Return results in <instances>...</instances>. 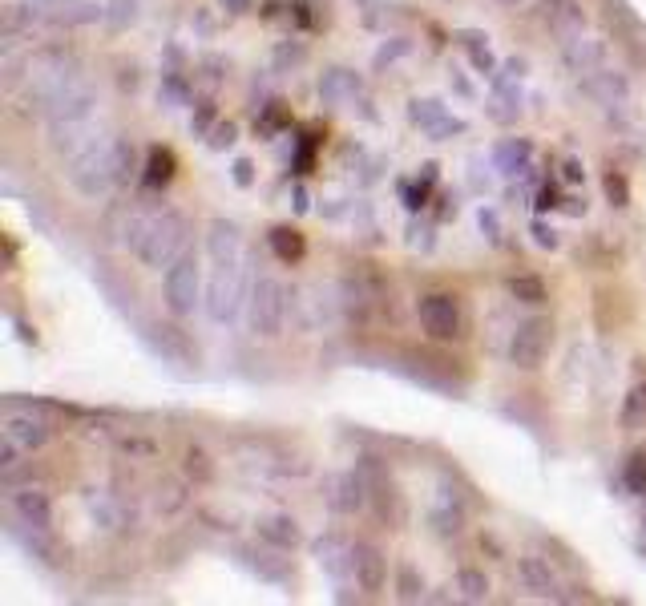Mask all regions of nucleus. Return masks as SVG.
Segmentation results:
<instances>
[{
	"label": "nucleus",
	"instance_id": "f257e3e1",
	"mask_svg": "<svg viewBox=\"0 0 646 606\" xmlns=\"http://www.w3.org/2000/svg\"><path fill=\"white\" fill-rule=\"evenodd\" d=\"M122 243L142 259V267L166 271L190 251V219L174 207H130Z\"/></svg>",
	"mask_w": 646,
	"mask_h": 606
},
{
	"label": "nucleus",
	"instance_id": "f03ea898",
	"mask_svg": "<svg viewBox=\"0 0 646 606\" xmlns=\"http://www.w3.org/2000/svg\"><path fill=\"white\" fill-rule=\"evenodd\" d=\"M57 409L53 404H21L5 400V417H0V469H17L25 457L41 453L57 437Z\"/></svg>",
	"mask_w": 646,
	"mask_h": 606
},
{
	"label": "nucleus",
	"instance_id": "7ed1b4c3",
	"mask_svg": "<svg viewBox=\"0 0 646 606\" xmlns=\"http://www.w3.org/2000/svg\"><path fill=\"white\" fill-rule=\"evenodd\" d=\"M291 316V291L275 279V275H251V291H247V324L259 340H275L283 332Z\"/></svg>",
	"mask_w": 646,
	"mask_h": 606
},
{
	"label": "nucleus",
	"instance_id": "20e7f679",
	"mask_svg": "<svg viewBox=\"0 0 646 606\" xmlns=\"http://www.w3.org/2000/svg\"><path fill=\"white\" fill-rule=\"evenodd\" d=\"M247 263V259H243ZM243 263H214L210 279H206V299L202 308L214 324H235L239 312L247 308V291H251V279L243 271Z\"/></svg>",
	"mask_w": 646,
	"mask_h": 606
},
{
	"label": "nucleus",
	"instance_id": "39448f33",
	"mask_svg": "<svg viewBox=\"0 0 646 606\" xmlns=\"http://www.w3.org/2000/svg\"><path fill=\"white\" fill-rule=\"evenodd\" d=\"M416 320L433 344H453L465 336V303L457 291H424L416 299Z\"/></svg>",
	"mask_w": 646,
	"mask_h": 606
},
{
	"label": "nucleus",
	"instance_id": "423d86ee",
	"mask_svg": "<svg viewBox=\"0 0 646 606\" xmlns=\"http://www.w3.org/2000/svg\"><path fill=\"white\" fill-rule=\"evenodd\" d=\"M114 134L105 138V142H97L93 150H85L81 158H73V162H65V174H69V186L81 194V198H105L114 186H118V178H114Z\"/></svg>",
	"mask_w": 646,
	"mask_h": 606
},
{
	"label": "nucleus",
	"instance_id": "0eeeda50",
	"mask_svg": "<svg viewBox=\"0 0 646 606\" xmlns=\"http://www.w3.org/2000/svg\"><path fill=\"white\" fill-rule=\"evenodd\" d=\"M162 299H166V312L174 320H190L202 308L206 291H202V263H198L194 251H186L174 267H166V275H162Z\"/></svg>",
	"mask_w": 646,
	"mask_h": 606
},
{
	"label": "nucleus",
	"instance_id": "6e6552de",
	"mask_svg": "<svg viewBox=\"0 0 646 606\" xmlns=\"http://www.w3.org/2000/svg\"><path fill=\"white\" fill-rule=\"evenodd\" d=\"M110 138V122L85 114V118H65V122H49V150L65 162L81 158L85 150H93L97 142Z\"/></svg>",
	"mask_w": 646,
	"mask_h": 606
},
{
	"label": "nucleus",
	"instance_id": "1a4fd4ad",
	"mask_svg": "<svg viewBox=\"0 0 646 606\" xmlns=\"http://www.w3.org/2000/svg\"><path fill=\"white\" fill-rule=\"evenodd\" d=\"M550 348H554V320L550 316H529L509 336V364L521 368V372H533V368L546 364Z\"/></svg>",
	"mask_w": 646,
	"mask_h": 606
},
{
	"label": "nucleus",
	"instance_id": "9d476101",
	"mask_svg": "<svg viewBox=\"0 0 646 606\" xmlns=\"http://www.w3.org/2000/svg\"><path fill=\"white\" fill-rule=\"evenodd\" d=\"M323 505L336 514V518H356L372 505V493H368V477L356 469H336L323 477Z\"/></svg>",
	"mask_w": 646,
	"mask_h": 606
},
{
	"label": "nucleus",
	"instance_id": "9b49d317",
	"mask_svg": "<svg viewBox=\"0 0 646 606\" xmlns=\"http://www.w3.org/2000/svg\"><path fill=\"white\" fill-rule=\"evenodd\" d=\"M5 493H9L5 497V514L9 518L25 522V526H37V530H53L57 510H53V493L45 485H37V481H25V485L9 481Z\"/></svg>",
	"mask_w": 646,
	"mask_h": 606
},
{
	"label": "nucleus",
	"instance_id": "f8f14e48",
	"mask_svg": "<svg viewBox=\"0 0 646 606\" xmlns=\"http://www.w3.org/2000/svg\"><path fill=\"white\" fill-rule=\"evenodd\" d=\"M582 89L594 97V106H598L602 114H610V118H614V114H630V106H634L630 77H626L622 69H610V65L586 73V77H582Z\"/></svg>",
	"mask_w": 646,
	"mask_h": 606
},
{
	"label": "nucleus",
	"instance_id": "ddd939ff",
	"mask_svg": "<svg viewBox=\"0 0 646 606\" xmlns=\"http://www.w3.org/2000/svg\"><path fill=\"white\" fill-rule=\"evenodd\" d=\"M287 550H275V546H251V542H235V558L263 582L271 586H291V558H283Z\"/></svg>",
	"mask_w": 646,
	"mask_h": 606
},
{
	"label": "nucleus",
	"instance_id": "4468645a",
	"mask_svg": "<svg viewBox=\"0 0 646 606\" xmlns=\"http://www.w3.org/2000/svg\"><path fill=\"white\" fill-rule=\"evenodd\" d=\"M97 89L89 85V77H77L73 85H65L57 97H49L45 101V110H41V118L45 122H65V118H85V114H97Z\"/></svg>",
	"mask_w": 646,
	"mask_h": 606
},
{
	"label": "nucleus",
	"instance_id": "2eb2a0df",
	"mask_svg": "<svg viewBox=\"0 0 646 606\" xmlns=\"http://www.w3.org/2000/svg\"><path fill=\"white\" fill-rule=\"evenodd\" d=\"M89 514H93L97 530H105V534H130L134 522H138V510L130 505V497L122 489H114V493H89Z\"/></svg>",
	"mask_w": 646,
	"mask_h": 606
},
{
	"label": "nucleus",
	"instance_id": "dca6fc26",
	"mask_svg": "<svg viewBox=\"0 0 646 606\" xmlns=\"http://www.w3.org/2000/svg\"><path fill=\"white\" fill-rule=\"evenodd\" d=\"M517 586L529 598H546V602H562V578L550 566V558H537V554H521L517 558Z\"/></svg>",
	"mask_w": 646,
	"mask_h": 606
},
{
	"label": "nucleus",
	"instance_id": "f3484780",
	"mask_svg": "<svg viewBox=\"0 0 646 606\" xmlns=\"http://www.w3.org/2000/svg\"><path fill=\"white\" fill-rule=\"evenodd\" d=\"M469 526V501L461 493H453L449 485H441L437 501L428 505V530L437 538H461Z\"/></svg>",
	"mask_w": 646,
	"mask_h": 606
},
{
	"label": "nucleus",
	"instance_id": "a211bd4d",
	"mask_svg": "<svg viewBox=\"0 0 646 606\" xmlns=\"http://www.w3.org/2000/svg\"><path fill=\"white\" fill-rule=\"evenodd\" d=\"M521 73H525V61H509L505 65V73H497L493 77V93H489V118L493 122H501V126H509V122H517V114H521Z\"/></svg>",
	"mask_w": 646,
	"mask_h": 606
},
{
	"label": "nucleus",
	"instance_id": "6ab92c4d",
	"mask_svg": "<svg viewBox=\"0 0 646 606\" xmlns=\"http://www.w3.org/2000/svg\"><path fill=\"white\" fill-rule=\"evenodd\" d=\"M352 578H356V586L364 594H380L388 586V554L376 542L356 538V546H352Z\"/></svg>",
	"mask_w": 646,
	"mask_h": 606
},
{
	"label": "nucleus",
	"instance_id": "aec40b11",
	"mask_svg": "<svg viewBox=\"0 0 646 606\" xmlns=\"http://www.w3.org/2000/svg\"><path fill=\"white\" fill-rule=\"evenodd\" d=\"M352 546H356V538H348L340 530H323L311 542V554H315L323 574H332L336 582H344V578H352Z\"/></svg>",
	"mask_w": 646,
	"mask_h": 606
},
{
	"label": "nucleus",
	"instance_id": "412c9836",
	"mask_svg": "<svg viewBox=\"0 0 646 606\" xmlns=\"http://www.w3.org/2000/svg\"><path fill=\"white\" fill-rule=\"evenodd\" d=\"M364 93L360 77L352 69H328L319 77V97L323 106H336V110H356V97Z\"/></svg>",
	"mask_w": 646,
	"mask_h": 606
},
{
	"label": "nucleus",
	"instance_id": "4be33fe9",
	"mask_svg": "<svg viewBox=\"0 0 646 606\" xmlns=\"http://www.w3.org/2000/svg\"><path fill=\"white\" fill-rule=\"evenodd\" d=\"M562 61H566V69H570V73L586 77V73H594V69H602V65H606V41L578 33V37L562 41Z\"/></svg>",
	"mask_w": 646,
	"mask_h": 606
},
{
	"label": "nucleus",
	"instance_id": "5701e85b",
	"mask_svg": "<svg viewBox=\"0 0 646 606\" xmlns=\"http://www.w3.org/2000/svg\"><path fill=\"white\" fill-rule=\"evenodd\" d=\"M255 538L275 546V550H287V554L303 546V530H299V522L291 514H263V518H255Z\"/></svg>",
	"mask_w": 646,
	"mask_h": 606
},
{
	"label": "nucleus",
	"instance_id": "b1692460",
	"mask_svg": "<svg viewBox=\"0 0 646 606\" xmlns=\"http://www.w3.org/2000/svg\"><path fill=\"white\" fill-rule=\"evenodd\" d=\"M206 251H210L214 263H243V259H247L243 235H239V227L227 223V219H214V223L206 227Z\"/></svg>",
	"mask_w": 646,
	"mask_h": 606
},
{
	"label": "nucleus",
	"instance_id": "393cba45",
	"mask_svg": "<svg viewBox=\"0 0 646 606\" xmlns=\"http://www.w3.org/2000/svg\"><path fill=\"white\" fill-rule=\"evenodd\" d=\"M412 122L433 138V142H445V138H453L457 130H461V122L441 106V101H433V97H424V101H416L412 106Z\"/></svg>",
	"mask_w": 646,
	"mask_h": 606
},
{
	"label": "nucleus",
	"instance_id": "a878e982",
	"mask_svg": "<svg viewBox=\"0 0 646 606\" xmlns=\"http://www.w3.org/2000/svg\"><path fill=\"white\" fill-rule=\"evenodd\" d=\"M546 25L558 37V45L570 41V37H578V33H586L582 5H578V0H546Z\"/></svg>",
	"mask_w": 646,
	"mask_h": 606
},
{
	"label": "nucleus",
	"instance_id": "bb28decb",
	"mask_svg": "<svg viewBox=\"0 0 646 606\" xmlns=\"http://www.w3.org/2000/svg\"><path fill=\"white\" fill-rule=\"evenodd\" d=\"M150 505L158 518H174L190 505V481H178V477H162L150 493Z\"/></svg>",
	"mask_w": 646,
	"mask_h": 606
},
{
	"label": "nucleus",
	"instance_id": "cd10ccee",
	"mask_svg": "<svg viewBox=\"0 0 646 606\" xmlns=\"http://www.w3.org/2000/svg\"><path fill=\"white\" fill-rule=\"evenodd\" d=\"M453 594H457V602H489L493 582L481 566H461L453 578Z\"/></svg>",
	"mask_w": 646,
	"mask_h": 606
},
{
	"label": "nucleus",
	"instance_id": "c85d7f7f",
	"mask_svg": "<svg viewBox=\"0 0 646 606\" xmlns=\"http://www.w3.org/2000/svg\"><path fill=\"white\" fill-rule=\"evenodd\" d=\"M182 473L190 485H214V477H219V461H214L202 445H186L182 453Z\"/></svg>",
	"mask_w": 646,
	"mask_h": 606
},
{
	"label": "nucleus",
	"instance_id": "c756f323",
	"mask_svg": "<svg viewBox=\"0 0 646 606\" xmlns=\"http://www.w3.org/2000/svg\"><path fill=\"white\" fill-rule=\"evenodd\" d=\"M509 295H513L517 303H525V308H537V303H546V299H550V287H546V279H542V275L521 271V275H513V279H509Z\"/></svg>",
	"mask_w": 646,
	"mask_h": 606
},
{
	"label": "nucleus",
	"instance_id": "7c9ffc66",
	"mask_svg": "<svg viewBox=\"0 0 646 606\" xmlns=\"http://www.w3.org/2000/svg\"><path fill=\"white\" fill-rule=\"evenodd\" d=\"M392 590H396L400 602H428V582H424V574H420L412 562H400V566H396Z\"/></svg>",
	"mask_w": 646,
	"mask_h": 606
},
{
	"label": "nucleus",
	"instance_id": "2f4dec72",
	"mask_svg": "<svg viewBox=\"0 0 646 606\" xmlns=\"http://www.w3.org/2000/svg\"><path fill=\"white\" fill-rule=\"evenodd\" d=\"M618 485L626 497H646V449H634L622 469H618Z\"/></svg>",
	"mask_w": 646,
	"mask_h": 606
},
{
	"label": "nucleus",
	"instance_id": "473e14b6",
	"mask_svg": "<svg viewBox=\"0 0 646 606\" xmlns=\"http://www.w3.org/2000/svg\"><path fill=\"white\" fill-rule=\"evenodd\" d=\"M622 429L626 433H642L646 429V384H634L626 396H622V413H618Z\"/></svg>",
	"mask_w": 646,
	"mask_h": 606
},
{
	"label": "nucleus",
	"instance_id": "72a5a7b5",
	"mask_svg": "<svg viewBox=\"0 0 646 606\" xmlns=\"http://www.w3.org/2000/svg\"><path fill=\"white\" fill-rule=\"evenodd\" d=\"M529 154H533V146H529L525 138H509V142H501V146L493 150V162H497L501 174H517V170H525Z\"/></svg>",
	"mask_w": 646,
	"mask_h": 606
},
{
	"label": "nucleus",
	"instance_id": "f704fd0d",
	"mask_svg": "<svg viewBox=\"0 0 646 606\" xmlns=\"http://www.w3.org/2000/svg\"><path fill=\"white\" fill-rule=\"evenodd\" d=\"M170 174H174V154L154 146L150 158H146V166H142V186L146 190H162L170 182Z\"/></svg>",
	"mask_w": 646,
	"mask_h": 606
},
{
	"label": "nucleus",
	"instance_id": "c9c22d12",
	"mask_svg": "<svg viewBox=\"0 0 646 606\" xmlns=\"http://www.w3.org/2000/svg\"><path fill=\"white\" fill-rule=\"evenodd\" d=\"M138 170H142L138 146L126 142V138H118L114 142V178H118V186H130V178H138Z\"/></svg>",
	"mask_w": 646,
	"mask_h": 606
},
{
	"label": "nucleus",
	"instance_id": "e433bc0d",
	"mask_svg": "<svg viewBox=\"0 0 646 606\" xmlns=\"http://www.w3.org/2000/svg\"><path fill=\"white\" fill-rule=\"evenodd\" d=\"M138 21H142V0H110V13H105V29L110 33H126Z\"/></svg>",
	"mask_w": 646,
	"mask_h": 606
},
{
	"label": "nucleus",
	"instance_id": "4c0bfd02",
	"mask_svg": "<svg viewBox=\"0 0 646 606\" xmlns=\"http://www.w3.org/2000/svg\"><path fill=\"white\" fill-rule=\"evenodd\" d=\"M267 243H271V251H275L283 263L303 259V235H299V231H291V227H275V231L267 235Z\"/></svg>",
	"mask_w": 646,
	"mask_h": 606
},
{
	"label": "nucleus",
	"instance_id": "58836bf2",
	"mask_svg": "<svg viewBox=\"0 0 646 606\" xmlns=\"http://www.w3.org/2000/svg\"><path fill=\"white\" fill-rule=\"evenodd\" d=\"M457 37H461L465 53L473 57V65H477L481 73H493V53H489V45H481V41H489V37H481V33H457Z\"/></svg>",
	"mask_w": 646,
	"mask_h": 606
},
{
	"label": "nucleus",
	"instance_id": "ea45409f",
	"mask_svg": "<svg viewBox=\"0 0 646 606\" xmlns=\"http://www.w3.org/2000/svg\"><path fill=\"white\" fill-rule=\"evenodd\" d=\"M606 198H610V207H630V182H626V174L622 170H606Z\"/></svg>",
	"mask_w": 646,
	"mask_h": 606
},
{
	"label": "nucleus",
	"instance_id": "a19ab883",
	"mask_svg": "<svg viewBox=\"0 0 646 606\" xmlns=\"http://www.w3.org/2000/svg\"><path fill=\"white\" fill-rule=\"evenodd\" d=\"M529 231H533V243H537V247H558V231H554L546 219H533Z\"/></svg>",
	"mask_w": 646,
	"mask_h": 606
},
{
	"label": "nucleus",
	"instance_id": "79ce46f5",
	"mask_svg": "<svg viewBox=\"0 0 646 606\" xmlns=\"http://www.w3.org/2000/svg\"><path fill=\"white\" fill-rule=\"evenodd\" d=\"M118 449L122 453H130V461L134 457H154L158 449H154V441H142V437H126V441H118Z\"/></svg>",
	"mask_w": 646,
	"mask_h": 606
},
{
	"label": "nucleus",
	"instance_id": "37998d69",
	"mask_svg": "<svg viewBox=\"0 0 646 606\" xmlns=\"http://www.w3.org/2000/svg\"><path fill=\"white\" fill-rule=\"evenodd\" d=\"M481 231H489V239H493V243H501V219H497V211H493V207H485V211H481Z\"/></svg>",
	"mask_w": 646,
	"mask_h": 606
},
{
	"label": "nucleus",
	"instance_id": "c03bdc74",
	"mask_svg": "<svg viewBox=\"0 0 646 606\" xmlns=\"http://www.w3.org/2000/svg\"><path fill=\"white\" fill-rule=\"evenodd\" d=\"M210 146H214V150L235 146V126H231V122H227V126H219V130H214V138H210Z\"/></svg>",
	"mask_w": 646,
	"mask_h": 606
},
{
	"label": "nucleus",
	"instance_id": "a18cd8bd",
	"mask_svg": "<svg viewBox=\"0 0 646 606\" xmlns=\"http://www.w3.org/2000/svg\"><path fill=\"white\" fill-rule=\"evenodd\" d=\"M485 546H489L497 558H505V546H501V538H497L493 530H481V550H485Z\"/></svg>",
	"mask_w": 646,
	"mask_h": 606
},
{
	"label": "nucleus",
	"instance_id": "49530a36",
	"mask_svg": "<svg viewBox=\"0 0 646 606\" xmlns=\"http://www.w3.org/2000/svg\"><path fill=\"white\" fill-rule=\"evenodd\" d=\"M235 182H239V186H251V162H247V158L235 162Z\"/></svg>",
	"mask_w": 646,
	"mask_h": 606
},
{
	"label": "nucleus",
	"instance_id": "de8ad7c7",
	"mask_svg": "<svg viewBox=\"0 0 646 606\" xmlns=\"http://www.w3.org/2000/svg\"><path fill=\"white\" fill-rule=\"evenodd\" d=\"M582 174H586L582 162L578 158H566V182H582Z\"/></svg>",
	"mask_w": 646,
	"mask_h": 606
},
{
	"label": "nucleus",
	"instance_id": "09e8293b",
	"mask_svg": "<svg viewBox=\"0 0 646 606\" xmlns=\"http://www.w3.org/2000/svg\"><path fill=\"white\" fill-rule=\"evenodd\" d=\"M231 5H235L231 13H247V0H231Z\"/></svg>",
	"mask_w": 646,
	"mask_h": 606
}]
</instances>
